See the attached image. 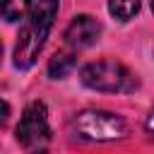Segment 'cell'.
<instances>
[{
    "mask_svg": "<svg viewBox=\"0 0 154 154\" xmlns=\"http://www.w3.org/2000/svg\"><path fill=\"white\" fill-rule=\"evenodd\" d=\"M55 14H58V0H38L31 7V12L17 36V46H14V65L17 67L26 70L36 63V58L48 38Z\"/></svg>",
    "mask_w": 154,
    "mask_h": 154,
    "instance_id": "obj_1",
    "label": "cell"
},
{
    "mask_svg": "<svg viewBox=\"0 0 154 154\" xmlns=\"http://www.w3.org/2000/svg\"><path fill=\"white\" fill-rule=\"evenodd\" d=\"M82 82L89 89L96 91H111V94H130L140 87L137 77L116 60H96L82 67Z\"/></svg>",
    "mask_w": 154,
    "mask_h": 154,
    "instance_id": "obj_2",
    "label": "cell"
},
{
    "mask_svg": "<svg viewBox=\"0 0 154 154\" xmlns=\"http://www.w3.org/2000/svg\"><path fill=\"white\" fill-rule=\"evenodd\" d=\"M75 130L82 140L91 142H111L125 137V120L108 111H84L75 118Z\"/></svg>",
    "mask_w": 154,
    "mask_h": 154,
    "instance_id": "obj_3",
    "label": "cell"
},
{
    "mask_svg": "<svg viewBox=\"0 0 154 154\" xmlns=\"http://www.w3.org/2000/svg\"><path fill=\"white\" fill-rule=\"evenodd\" d=\"M17 142L24 149H43L51 142V125H48V111L41 101H31L14 130Z\"/></svg>",
    "mask_w": 154,
    "mask_h": 154,
    "instance_id": "obj_4",
    "label": "cell"
},
{
    "mask_svg": "<svg viewBox=\"0 0 154 154\" xmlns=\"http://www.w3.org/2000/svg\"><path fill=\"white\" fill-rule=\"evenodd\" d=\"M101 34V24L89 17V14H77L70 26L65 29V43L72 46V48H89L91 43H96Z\"/></svg>",
    "mask_w": 154,
    "mask_h": 154,
    "instance_id": "obj_5",
    "label": "cell"
},
{
    "mask_svg": "<svg viewBox=\"0 0 154 154\" xmlns=\"http://www.w3.org/2000/svg\"><path fill=\"white\" fill-rule=\"evenodd\" d=\"M72 67H75V55H72V53H55V55L51 58V63H48V75H51L53 79H60V77H65Z\"/></svg>",
    "mask_w": 154,
    "mask_h": 154,
    "instance_id": "obj_6",
    "label": "cell"
},
{
    "mask_svg": "<svg viewBox=\"0 0 154 154\" xmlns=\"http://www.w3.org/2000/svg\"><path fill=\"white\" fill-rule=\"evenodd\" d=\"M137 10H140V0H108V12L120 22L132 19Z\"/></svg>",
    "mask_w": 154,
    "mask_h": 154,
    "instance_id": "obj_7",
    "label": "cell"
},
{
    "mask_svg": "<svg viewBox=\"0 0 154 154\" xmlns=\"http://www.w3.org/2000/svg\"><path fill=\"white\" fill-rule=\"evenodd\" d=\"M31 0H2V19L5 22H19L24 12L29 10Z\"/></svg>",
    "mask_w": 154,
    "mask_h": 154,
    "instance_id": "obj_8",
    "label": "cell"
},
{
    "mask_svg": "<svg viewBox=\"0 0 154 154\" xmlns=\"http://www.w3.org/2000/svg\"><path fill=\"white\" fill-rule=\"evenodd\" d=\"M147 132H149V137L154 140V111H152L149 118H147Z\"/></svg>",
    "mask_w": 154,
    "mask_h": 154,
    "instance_id": "obj_9",
    "label": "cell"
},
{
    "mask_svg": "<svg viewBox=\"0 0 154 154\" xmlns=\"http://www.w3.org/2000/svg\"><path fill=\"white\" fill-rule=\"evenodd\" d=\"M152 12H154V0H152Z\"/></svg>",
    "mask_w": 154,
    "mask_h": 154,
    "instance_id": "obj_10",
    "label": "cell"
}]
</instances>
